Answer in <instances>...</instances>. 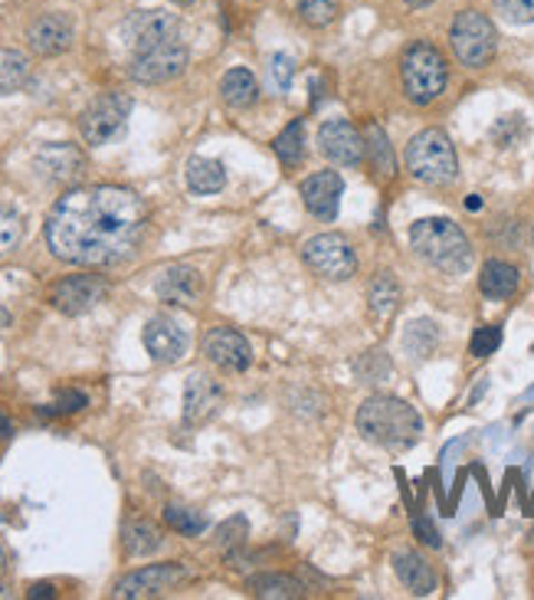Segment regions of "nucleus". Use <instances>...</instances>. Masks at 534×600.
I'll list each match as a JSON object with an SVG mask.
<instances>
[{
	"instance_id": "nucleus-27",
	"label": "nucleus",
	"mask_w": 534,
	"mask_h": 600,
	"mask_svg": "<svg viewBox=\"0 0 534 600\" xmlns=\"http://www.w3.org/2000/svg\"><path fill=\"white\" fill-rule=\"evenodd\" d=\"M224 184H227V171L220 161L200 158V155L187 161V187L194 194H217V190H224Z\"/></svg>"
},
{
	"instance_id": "nucleus-35",
	"label": "nucleus",
	"mask_w": 534,
	"mask_h": 600,
	"mask_svg": "<svg viewBox=\"0 0 534 600\" xmlns=\"http://www.w3.org/2000/svg\"><path fill=\"white\" fill-rule=\"evenodd\" d=\"M495 10L508 23H518V27L534 23V0H495Z\"/></svg>"
},
{
	"instance_id": "nucleus-36",
	"label": "nucleus",
	"mask_w": 534,
	"mask_h": 600,
	"mask_svg": "<svg viewBox=\"0 0 534 600\" xmlns=\"http://www.w3.org/2000/svg\"><path fill=\"white\" fill-rule=\"evenodd\" d=\"M498 345H502V328H498V325H482L473 335V342H469V352H473L475 358H485V355H492Z\"/></svg>"
},
{
	"instance_id": "nucleus-9",
	"label": "nucleus",
	"mask_w": 534,
	"mask_h": 600,
	"mask_svg": "<svg viewBox=\"0 0 534 600\" xmlns=\"http://www.w3.org/2000/svg\"><path fill=\"white\" fill-rule=\"evenodd\" d=\"M301 256H305L312 273H318L325 279H335V283L352 279L357 273L355 246L345 240L342 234H318V237H312V240L305 243Z\"/></svg>"
},
{
	"instance_id": "nucleus-21",
	"label": "nucleus",
	"mask_w": 534,
	"mask_h": 600,
	"mask_svg": "<svg viewBox=\"0 0 534 600\" xmlns=\"http://www.w3.org/2000/svg\"><path fill=\"white\" fill-rule=\"evenodd\" d=\"M394 571L400 578V584L416 594V598H426L436 591V571L429 568V561L416 551H397L394 554Z\"/></svg>"
},
{
	"instance_id": "nucleus-19",
	"label": "nucleus",
	"mask_w": 534,
	"mask_h": 600,
	"mask_svg": "<svg viewBox=\"0 0 534 600\" xmlns=\"http://www.w3.org/2000/svg\"><path fill=\"white\" fill-rule=\"evenodd\" d=\"M145 348H148V355L155 361H161V364H175V361L184 358V352H187V335H184V328H180L175 318H168V315H155L148 325H145Z\"/></svg>"
},
{
	"instance_id": "nucleus-1",
	"label": "nucleus",
	"mask_w": 534,
	"mask_h": 600,
	"mask_svg": "<svg viewBox=\"0 0 534 600\" xmlns=\"http://www.w3.org/2000/svg\"><path fill=\"white\" fill-rule=\"evenodd\" d=\"M148 227L145 200L116 184L76 187L62 194L47 220L53 256L72 266H116L135 253Z\"/></svg>"
},
{
	"instance_id": "nucleus-10",
	"label": "nucleus",
	"mask_w": 534,
	"mask_h": 600,
	"mask_svg": "<svg viewBox=\"0 0 534 600\" xmlns=\"http://www.w3.org/2000/svg\"><path fill=\"white\" fill-rule=\"evenodd\" d=\"M187 578L184 564H148L141 571L125 574L116 584V598L119 600H148L161 598L168 591H175L180 581Z\"/></svg>"
},
{
	"instance_id": "nucleus-31",
	"label": "nucleus",
	"mask_w": 534,
	"mask_h": 600,
	"mask_svg": "<svg viewBox=\"0 0 534 600\" xmlns=\"http://www.w3.org/2000/svg\"><path fill=\"white\" fill-rule=\"evenodd\" d=\"M404 345H407V352L416 355V358H429V355L436 352V345H439V332H436L433 322L423 318V322H414V325L407 328Z\"/></svg>"
},
{
	"instance_id": "nucleus-11",
	"label": "nucleus",
	"mask_w": 534,
	"mask_h": 600,
	"mask_svg": "<svg viewBox=\"0 0 534 600\" xmlns=\"http://www.w3.org/2000/svg\"><path fill=\"white\" fill-rule=\"evenodd\" d=\"M178 37V17L171 10H135L128 20H125V40L131 47V53H141L148 47H158L165 40H175Z\"/></svg>"
},
{
	"instance_id": "nucleus-33",
	"label": "nucleus",
	"mask_w": 534,
	"mask_h": 600,
	"mask_svg": "<svg viewBox=\"0 0 534 600\" xmlns=\"http://www.w3.org/2000/svg\"><path fill=\"white\" fill-rule=\"evenodd\" d=\"M165 522L175 532H180V535H200L207 529V519L200 512H194V509H184V505H168L165 509Z\"/></svg>"
},
{
	"instance_id": "nucleus-44",
	"label": "nucleus",
	"mask_w": 534,
	"mask_h": 600,
	"mask_svg": "<svg viewBox=\"0 0 534 600\" xmlns=\"http://www.w3.org/2000/svg\"><path fill=\"white\" fill-rule=\"evenodd\" d=\"M7 598H10V591H7V588L0 584V600H7Z\"/></svg>"
},
{
	"instance_id": "nucleus-38",
	"label": "nucleus",
	"mask_w": 534,
	"mask_h": 600,
	"mask_svg": "<svg viewBox=\"0 0 534 600\" xmlns=\"http://www.w3.org/2000/svg\"><path fill=\"white\" fill-rule=\"evenodd\" d=\"M246 532H249V525H246V519L237 515V519H230L227 525H220V532H217V541H220V548H237L246 541Z\"/></svg>"
},
{
	"instance_id": "nucleus-46",
	"label": "nucleus",
	"mask_w": 534,
	"mask_h": 600,
	"mask_svg": "<svg viewBox=\"0 0 534 600\" xmlns=\"http://www.w3.org/2000/svg\"><path fill=\"white\" fill-rule=\"evenodd\" d=\"M0 568H3V551H0Z\"/></svg>"
},
{
	"instance_id": "nucleus-25",
	"label": "nucleus",
	"mask_w": 534,
	"mask_h": 600,
	"mask_svg": "<svg viewBox=\"0 0 534 600\" xmlns=\"http://www.w3.org/2000/svg\"><path fill=\"white\" fill-rule=\"evenodd\" d=\"M161 529L155 525V522H148V519H131V522H125V529H121V544H125V554H131V558H145V554H155L158 548H161Z\"/></svg>"
},
{
	"instance_id": "nucleus-29",
	"label": "nucleus",
	"mask_w": 534,
	"mask_h": 600,
	"mask_svg": "<svg viewBox=\"0 0 534 600\" xmlns=\"http://www.w3.org/2000/svg\"><path fill=\"white\" fill-rule=\"evenodd\" d=\"M273 148H276V155H279V161H283L286 168H296L298 161L305 158V121H289V128L276 138Z\"/></svg>"
},
{
	"instance_id": "nucleus-8",
	"label": "nucleus",
	"mask_w": 534,
	"mask_h": 600,
	"mask_svg": "<svg viewBox=\"0 0 534 600\" xmlns=\"http://www.w3.org/2000/svg\"><path fill=\"white\" fill-rule=\"evenodd\" d=\"M187 62H190V53L180 43V37H175V40H165V43L148 47L141 53H131L128 76L141 86H165V82L178 79L187 69Z\"/></svg>"
},
{
	"instance_id": "nucleus-20",
	"label": "nucleus",
	"mask_w": 534,
	"mask_h": 600,
	"mask_svg": "<svg viewBox=\"0 0 534 600\" xmlns=\"http://www.w3.org/2000/svg\"><path fill=\"white\" fill-rule=\"evenodd\" d=\"M37 171L47 180H57V184H69V180L82 178L86 171V155L76 148V145H47L37 151Z\"/></svg>"
},
{
	"instance_id": "nucleus-18",
	"label": "nucleus",
	"mask_w": 534,
	"mask_h": 600,
	"mask_svg": "<svg viewBox=\"0 0 534 600\" xmlns=\"http://www.w3.org/2000/svg\"><path fill=\"white\" fill-rule=\"evenodd\" d=\"M342 194H345V180H342L338 171H318V175L301 180V200L318 220H335L338 217Z\"/></svg>"
},
{
	"instance_id": "nucleus-6",
	"label": "nucleus",
	"mask_w": 534,
	"mask_h": 600,
	"mask_svg": "<svg viewBox=\"0 0 534 600\" xmlns=\"http://www.w3.org/2000/svg\"><path fill=\"white\" fill-rule=\"evenodd\" d=\"M449 43L463 66L482 69L495 60L498 33H495V23L482 10H463V13H456V20L449 27Z\"/></svg>"
},
{
	"instance_id": "nucleus-30",
	"label": "nucleus",
	"mask_w": 534,
	"mask_h": 600,
	"mask_svg": "<svg viewBox=\"0 0 534 600\" xmlns=\"http://www.w3.org/2000/svg\"><path fill=\"white\" fill-rule=\"evenodd\" d=\"M296 7L298 17L315 30H325L342 17V0H298Z\"/></svg>"
},
{
	"instance_id": "nucleus-4",
	"label": "nucleus",
	"mask_w": 534,
	"mask_h": 600,
	"mask_svg": "<svg viewBox=\"0 0 534 600\" xmlns=\"http://www.w3.org/2000/svg\"><path fill=\"white\" fill-rule=\"evenodd\" d=\"M407 171L411 178L429 187H443L453 184L459 175V161H456V148L449 141V135L443 128H423L419 135L411 138L407 145Z\"/></svg>"
},
{
	"instance_id": "nucleus-26",
	"label": "nucleus",
	"mask_w": 534,
	"mask_h": 600,
	"mask_svg": "<svg viewBox=\"0 0 534 600\" xmlns=\"http://www.w3.org/2000/svg\"><path fill=\"white\" fill-rule=\"evenodd\" d=\"M249 594L263 600H296L305 598V584L293 574H256L249 578Z\"/></svg>"
},
{
	"instance_id": "nucleus-7",
	"label": "nucleus",
	"mask_w": 534,
	"mask_h": 600,
	"mask_svg": "<svg viewBox=\"0 0 534 600\" xmlns=\"http://www.w3.org/2000/svg\"><path fill=\"white\" fill-rule=\"evenodd\" d=\"M131 116V99L125 92H102L96 96L82 116H79V131H82V141L99 148V145H109L121 128L125 121Z\"/></svg>"
},
{
	"instance_id": "nucleus-13",
	"label": "nucleus",
	"mask_w": 534,
	"mask_h": 600,
	"mask_svg": "<svg viewBox=\"0 0 534 600\" xmlns=\"http://www.w3.org/2000/svg\"><path fill=\"white\" fill-rule=\"evenodd\" d=\"M220 407H224V384L204 371L190 374L184 384V421L190 426H200V423L214 421Z\"/></svg>"
},
{
	"instance_id": "nucleus-16",
	"label": "nucleus",
	"mask_w": 534,
	"mask_h": 600,
	"mask_svg": "<svg viewBox=\"0 0 534 600\" xmlns=\"http://www.w3.org/2000/svg\"><path fill=\"white\" fill-rule=\"evenodd\" d=\"M204 355L220 371H246L253 364V348L237 328H210L204 338Z\"/></svg>"
},
{
	"instance_id": "nucleus-2",
	"label": "nucleus",
	"mask_w": 534,
	"mask_h": 600,
	"mask_svg": "<svg viewBox=\"0 0 534 600\" xmlns=\"http://www.w3.org/2000/svg\"><path fill=\"white\" fill-rule=\"evenodd\" d=\"M357 433L384 450H411L423 436V421L414 407L390 394H374L357 407Z\"/></svg>"
},
{
	"instance_id": "nucleus-32",
	"label": "nucleus",
	"mask_w": 534,
	"mask_h": 600,
	"mask_svg": "<svg viewBox=\"0 0 534 600\" xmlns=\"http://www.w3.org/2000/svg\"><path fill=\"white\" fill-rule=\"evenodd\" d=\"M364 148H370V155H374V171L380 175V178H390L394 175V155H390V141H387V135L380 131V125H370L367 128V141H364Z\"/></svg>"
},
{
	"instance_id": "nucleus-15",
	"label": "nucleus",
	"mask_w": 534,
	"mask_h": 600,
	"mask_svg": "<svg viewBox=\"0 0 534 600\" xmlns=\"http://www.w3.org/2000/svg\"><path fill=\"white\" fill-rule=\"evenodd\" d=\"M318 151L335 165H357L364 158V138L348 119H332L318 128Z\"/></svg>"
},
{
	"instance_id": "nucleus-17",
	"label": "nucleus",
	"mask_w": 534,
	"mask_h": 600,
	"mask_svg": "<svg viewBox=\"0 0 534 600\" xmlns=\"http://www.w3.org/2000/svg\"><path fill=\"white\" fill-rule=\"evenodd\" d=\"M204 276L200 269L194 266H184V263H175L168 269H161L158 283H155V293L158 299L168 302V305H197L204 299Z\"/></svg>"
},
{
	"instance_id": "nucleus-39",
	"label": "nucleus",
	"mask_w": 534,
	"mask_h": 600,
	"mask_svg": "<svg viewBox=\"0 0 534 600\" xmlns=\"http://www.w3.org/2000/svg\"><path fill=\"white\" fill-rule=\"evenodd\" d=\"M89 401H86V394L82 391H62L60 397H57V404H53V414H76V411H82Z\"/></svg>"
},
{
	"instance_id": "nucleus-41",
	"label": "nucleus",
	"mask_w": 534,
	"mask_h": 600,
	"mask_svg": "<svg viewBox=\"0 0 534 600\" xmlns=\"http://www.w3.org/2000/svg\"><path fill=\"white\" fill-rule=\"evenodd\" d=\"M30 598H53V588H50V584H33V588H30Z\"/></svg>"
},
{
	"instance_id": "nucleus-28",
	"label": "nucleus",
	"mask_w": 534,
	"mask_h": 600,
	"mask_svg": "<svg viewBox=\"0 0 534 600\" xmlns=\"http://www.w3.org/2000/svg\"><path fill=\"white\" fill-rule=\"evenodd\" d=\"M30 57L20 50H7L0 47V96L20 92L30 82Z\"/></svg>"
},
{
	"instance_id": "nucleus-22",
	"label": "nucleus",
	"mask_w": 534,
	"mask_h": 600,
	"mask_svg": "<svg viewBox=\"0 0 534 600\" xmlns=\"http://www.w3.org/2000/svg\"><path fill=\"white\" fill-rule=\"evenodd\" d=\"M518 283H522V273H518L512 263H505V259H488V263L482 266V276H478L482 296L495 302L512 299V296L518 293Z\"/></svg>"
},
{
	"instance_id": "nucleus-23",
	"label": "nucleus",
	"mask_w": 534,
	"mask_h": 600,
	"mask_svg": "<svg viewBox=\"0 0 534 600\" xmlns=\"http://www.w3.org/2000/svg\"><path fill=\"white\" fill-rule=\"evenodd\" d=\"M400 305V286L394 279V273H377L370 289H367V308L374 322H390L394 312Z\"/></svg>"
},
{
	"instance_id": "nucleus-34",
	"label": "nucleus",
	"mask_w": 534,
	"mask_h": 600,
	"mask_svg": "<svg viewBox=\"0 0 534 600\" xmlns=\"http://www.w3.org/2000/svg\"><path fill=\"white\" fill-rule=\"evenodd\" d=\"M355 371L364 384H377V381H384V377L390 374V361H387L384 352H370V355L355 361Z\"/></svg>"
},
{
	"instance_id": "nucleus-5",
	"label": "nucleus",
	"mask_w": 534,
	"mask_h": 600,
	"mask_svg": "<svg viewBox=\"0 0 534 600\" xmlns=\"http://www.w3.org/2000/svg\"><path fill=\"white\" fill-rule=\"evenodd\" d=\"M400 82L414 106L436 102L449 82V69H446L443 53L433 43H414L400 60Z\"/></svg>"
},
{
	"instance_id": "nucleus-47",
	"label": "nucleus",
	"mask_w": 534,
	"mask_h": 600,
	"mask_svg": "<svg viewBox=\"0 0 534 600\" xmlns=\"http://www.w3.org/2000/svg\"><path fill=\"white\" fill-rule=\"evenodd\" d=\"M532 541H534V529H532Z\"/></svg>"
},
{
	"instance_id": "nucleus-14",
	"label": "nucleus",
	"mask_w": 534,
	"mask_h": 600,
	"mask_svg": "<svg viewBox=\"0 0 534 600\" xmlns=\"http://www.w3.org/2000/svg\"><path fill=\"white\" fill-rule=\"evenodd\" d=\"M76 27L66 13H43L27 27V47L37 57H60L72 47Z\"/></svg>"
},
{
	"instance_id": "nucleus-3",
	"label": "nucleus",
	"mask_w": 534,
	"mask_h": 600,
	"mask_svg": "<svg viewBox=\"0 0 534 600\" xmlns=\"http://www.w3.org/2000/svg\"><path fill=\"white\" fill-rule=\"evenodd\" d=\"M411 246L419 259L436 266L439 273L463 276L473 266V246L469 237L446 217H426L411 227Z\"/></svg>"
},
{
	"instance_id": "nucleus-43",
	"label": "nucleus",
	"mask_w": 534,
	"mask_h": 600,
	"mask_svg": "<svg viewBox=\"0 0 534 600\" xmlns=\"http://www.w3.org/2000/svg\"><path fill=\"white\" fill-rule=\"evenodd\" d=\"M404 3H407V7H429L433 0H404Z\"/></svg>"
},
{
	"instance_id": "nucleus-37",
	"label": "nucleus",
	"mask_w": 534,
	"mask_h": 600,
	"mask_svg": "<svg viewBox=\"0 0 534 600\" xmlns=\"http://www.w3.org/2000/svg\"><path fill=\"white\" fill-rule=\"evenodd\" d=\"M23 237L20 217L10 210H0V256H7L10 249H17V243Z\"/></svg>"
},
{
	"instance_id": "nucleus-40",
	"label": "nucleus",
	"mask_w": 534,
	"mask_h": 600,
	"mask_svg": "<svg viewBox=\"0 0 534 600\" xmlns=\"http://www.w3.org/2000/svg\"><path fill=\"white\" fill-rule=\"evenodd\" d=\"M414 532H416V539L423 541V544H429V548H439V544H443L439 532L433 529V522H429L423 512H416L414 515Z\"/></svg>"
},
{
	"instance_id": "nucleus-12",
	"label": "nucleus",
	"mask_w": 534,
	"mask_h": 600,
	"mask_svg": "<svg viewBox=\"0 0 534 600\" xmlns=\"http://www.w3.org/2000/svg\"><path fill=\"white\" fill-rule=\"evenodd\" d=\"M106 296H109V283L102 276H66L50 289V302L62 315H86Z\"/></svg>"
},
{
	"instance_id": "nucleus-45",
	"label": "nucleus",
	"mask_w": 534,
	"mask_h": 600,
	"mask_svg": "<svg viewBox=\"0 0 534 600\" xmlns=\"http://www.w3.org/2000/svg\"><path fill=\"white\" fill-rule=\"evenodd\" d=\"M175 3H180V7H190L194 0H175Z\"/></svg>"
},
{
	"instance_id": "nucleus-24",
	"label": "nucleus",
	"mask_w": 534,
	"mask_h": 600,
	"mask_svg": "<svg viewBox=\"0 0 534 600\" xmlns=\"http://www.w3.org/2000/svg\"><path fill=\"white\" fill-rule=\"evenodd\" d=\"M220 96H224V102L230 109H249L259 99V82H256V76L249 69L237 66L220 79Z\"/></svg>"
},
{
	"instance_id": "nucleus-42",
	"label": "nucleus",
	"mask_w": 534,
	"mask_h": 600,
	"mask_svg": "<svg viewBox=\"0 0 534 600\" xmlns=\"http://www.w3.org/2000/svg\"><path fill=\"white\" fill-rule=\"evenodd\" d=\"M10 433H13V423H10L7 417H3V414H0V440H3V436H10Z\"/></svg>"
}]
</instances>
